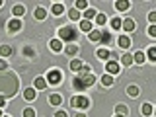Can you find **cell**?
Instances as JSON below:
<instances>
[{"label":"cell","mask_w":156,"mask_h":117,"mask_svg":"<svg viewBox=\"0 0 156 117\" xmlns=\"http://www.w3.org/2000/svg\"><path fill=\"white\" fill-rule=\"evenodd\" d=\"M12 12H14V16H23L26 8H23V6H20V4H18V6H14V8H12Z\"/></svg>","instance_id":"cell-16"},{"label":"cell","mask_w":156,"mask_h":117,"mask_svg":"<svg viewBox=\"0 0 156 117\" xmlns=\"http://www.w3.org/2000/svg\"><path fill=\"white\" fill-rule=\"evenodd\" d=\"M82 66H84V65H82L80 61H72V62H70V68H72L74 72H80V68H82Z\"/></svg>","instance_id":"cell-21"},{"label":"cell","mask_w":156,"mask_h":117,"mask_svg":"<svg viewBox=\"0 0 156 117\" xmlns=\"http://www.w3.org/2000/svg\"><path fill=\"white\" fill-rule=\"evenodd\" d=\"M80 29H82V31H92V22H88V20H84V22L80 23Z\"/></svg>","instance_id":"cell-19"},{"label":"cell","mask_w":156,"mask_h":117,"mask_svg":"<svg viewBox=\"0 0 156 117\" xmlns=\"http://www.w3.org/2000/svg\"><path fill=\"white\" fill-rule=\"evenodd\" d=\"M123 27H125V31H133V29H135V22H133V20H125Z\"/></svg>","instance_id":"cell-12"},{"label":"cell","mask_w":156,"mask_h":117,"mask_svg":"<svg viewBox=\"0 0 156 117\" xmlns=\"http://www.w3.org/2000/svg\"><path fill=\"white\" fill-rule=\"evenodd\" d=\"M58 35H61L62 41H74V39L78 37V31L72 26H65V27L58 29Z\"/></svg>","instance_id":"cell-2"},{"label":"cell","mask_w":156,"mask_h":117,"mask_svg":"<svg viewBox=\"0 0 156 117\" xmlns=\"http://www.w3.org/2000/svg\"><path fill=\"white\" fill-rule=\"evenodd\" d=\"M135 61H136V62H139V65H140V62L144 61V53H140V51H139V53H136V55H135Z\"/></svg>","instance_id":"cell-33"},{"label":"cell","mask_w":156,"mask_h":117,"mask_svg":"<svg viewBox=\"0 0 156 117\" xmlns=\"http://www.w3.org/2000/svg\"><path fill=\"white\" fill-rule=\"evenodd\" d=\"M115 117H125V115H115Z\"/></svg>","instance_id":"cell-42"},{"label":"cell","mask_w":156,"mask_h":117,"mask_svg":"<svg viewBox=\"0 0 156 117\" xmlns=\"http://www.w3.org/2000/svg\"><path fill=\"white\" fill-rule=\"evenodd\" d=\"M35 88H37V90H43V88H47V80H45V78H41V76L35 78Z\"/></svg>","instance_id":"cell-10"},{"label":"cell","mask_w":156,"mask_h":117,"mask_svg":"<svg viewBox=\"0 0 156 117\" xmlns=\"http://www.w3.org/2000/svg\"><path fill=\"white\" fill-rule=\"evenodd\" d=\"M146 57H148L152 62H156V47H150V49H148V53H146Z\"/></svg>","instance_id":"cell-22"},{"label":"cell","mask_w":156,"mask_h":117,"mask_svg":"<svg viewBox=\"0 0 156 117\" xmlns=\"http://www.w3.org/2000/svg\"><path fill=\"white\" fill-rule=\"evenodd\" d=\"M127 92H129V96H139V88H136V86H131Z\"/></svg>","instance_id":"cell-34"},{"label":"cell","mask_w":156,"mask_h":117,"mask_svg":"<svg viewBox=\"0 0 156 117\" xmlns=\"http://www.w3.org/2000/svg\"><path fill=\"white\" fill-rule=\"evenodd\" d=\"M61 80H62V74L58 70H51L47 74V84H58Z\"/></svg>","instance_id":"cell-4"},{"label":"cell","mask_w":156,"mask_h":117,"mask_svg":"<svg viewBox=\"0 0 156 117\" xmlns=\"http://www.w3.org/2000/svg\"><path fill=\"white\" fill-rule=\"evenodd\" d=\"M96 82V76L92 74H78L76 78H74V88L76 90H84V88H88V86H92Z\"/></svg>","instance_id":"cell-1"},{"label":"cell","mask_w":156,"mask_h":117,"mask_svg":"<svg viewBox=\"0 0 156 117\" xmlns=\"http://www.w3.org/2000/svg\"><path fill=\"white\" fill-rule=\"evenodd\" d=\"M143 115L144 117H150V115H152V105H150V104H144L143 105Z\"/></svg>","instance_id":"cell-15"},{"label":"cell","mask_w":156,"mask_h":117,"mask_svg":"<svg viewBox=\"0 0 156 117\" xmlns=\"http://www.w3.org/2000/svg\"><path fill=\"white\" fill-rule=\"evenodd\" d=\"M4 104H6V100H4V98H2V96H0V107H2Z\"/></svg>","instance_id":"cell-40"},{"label":"cell","mask_w":156,"mask_h":117,"mask_svg":"<svg viewBox=\"0 0 156 117\" xmlns=\"http://www.w3.org/2000/svg\"><path fill=\"white\" fill-rule=\"evenodd\" d=\"M72 105H74V107H80V109H86V107L90 105V100H88L86 96H78V98L72 100Z\"/></svg>","instance_id":"cell-3"},{"label":"cell","mask_w":156,"mask_h":117,"mask_svg":"<svg viewBox=\"0 0 156 117\" xmlns=\"http://www.w3.org/2000/svg\"><path fill=\"white\" fill-rule=\"evenodd\" d=\"M45 16H47V12H45L43 8H37V10H35V18H37V20H43Z\"/></svg>","instance_id":"cell-27"},{"label":"cell","mask_w":156,"mask_h":117,"mask_svg":"<svg viewBox=\"0 0 156 117\" xmlns=\"http://www.w3.org/2000/svg\"><path fill=\"white\" fill-rule=\"evenodd\" d=\"M51 49H53V51H61V49H62V43L58 41V39H53V41H51Z\"/></svg>","instance_id":"cell-18"},{"label":"cell","mask_w":156,"mask_h":117,"mask_svg":"<svg viewBox=\"0 0 156 117\" xmlns=\"http://www.w3.org/2000/svg\"><path fill=\"white\" fill-rule=\"evenodd\" d=\"M68 16H70L72 20H78V18H80V12H78V10L74 8V10H70V14H68Z\"/></svg>","instance_id":"cell-35"},{"label":"cell","mask_w":156,"mask_h":117,"mask_svg":"<svg viewBox=\"0 0 156 117\" xmlns=\"http://www.w3.org/2000/svg\"><path fill=\"white\" fill-rule=\"evenodd\" d=\"M105 70H107V74H117V72H119V65L111 61V62L105 65Z\"/></svg>","instance_id":"cell-5"},{"label":"cell","mask_w":156,"mask_h":117,"mask_svg":"<svg viewBox=\"0 0 156 117\" xmlns=\"http://www.w3.org/2000/svg\"><path fill=\"white\" fill-rule=\"evenodd\" d=\"M115 111H117L119 115H125V117H127V113H129V109H127V105H123V104H119V105H117V107H115Z\"/></svg>","instance_id":"cell-14"},{"label":"cell","mask_w":156,"mask_h":117,"mask_svg":"<svg viewBox=\"0 0 156 117\" xmlns=\"http://www.w3.org/2000/svg\"><path fill=\"white\" fill-rule=\"evenodd\" d=\"M8 27H10V31H18V29L22 27V22H20V20H10Z\"/></svg>","instance_id":"cell-7"},{"label":"cell","mask_w":156,"mask_h":117,"mask_svg":"<svg viewBox=\"0 0 156 117\" xmlns=\"http://www.w3.org/2000/svg\"><path fill=\"white\" fill-rule=\"evenodd\" d=\"M148 20L152 22V26H156V12H150L148 14Z\"/></svg>","instance_id":"cell-37"},{"label":"cell","mask_w":156,"mask_h":117,"mask_svg":"<svg viewBox=\"0 0 156 117\" xmlns=\"http://www.w3.org/2000/svg\"><path fill=\"white\" fill-rule=\"evenodd\" d=\"M101 82H104L105 86H111V84H113V76H111V74H105L104 78H101Z\"/></svg>","instance_id":"cell-25"},{"label":"cell","mask_w":156,"mask_h":117,"mask_svg":"<svg viewBox=\"0 0 156 117\" xmlns=\"http://www.w3.org/2000/svg\"><path fill=\"white\" fill-rule=\"evenodd\" d=\"M86 8H88L86 0H78V2H76V10H78V12H80V10H86Z\"/></svg>","instance_id":"cell-26"},{"label":"cell","mask_w":156,"mask_h":117,"mask_svg":"<svg viewBox=\"0 0 156 117\" xmlns=\"http://www.w3.org/2000/svg\"><path fill=\"white\" fill-rule=\"evenodd\" d=\"M23 98H26L27 101H33L35 100V90H33V88H26V90H23Z\"/></svg>","instance_id":"cell-6"},{"label":"cell","mask_w":156,"mask_h":117,"mask_svg":"<svg viewBox=\"0 0 156 117\" xmlns=\"http://www.w3.org/2000/svg\"><path fill=\"white\" fill-rule=\"evenodd\" d=\"M55 117H66V113H65V111H57Z\"/></svg>","instance_id":"cell-39"},{"label":"cell","mask_w":156,"mask_h":117,"mask_svg":"<svg viewBox=\"0 0 156 117\" xmlns=\"http://www.w3.org/2000/svg\"><path fill=\"white\" fill-rule=\"evenodd\" d=\"M84 16H86V20H88V22H90V20H92V18H94V16H98V14H96V10H94V8H88V10H86V14H84Z\"/></svg>","instance_id":"cell-24"},{"label":"cell","mask_w":156,"mask_h":117,"mask_svg":"<svg viewBox=\"0 0 156 117\" xmlns=\"http://www.w3.org/2000/svg\"><path fill=\"white\" fill-rule=\"evenodd\" d=\"M49 101H51V105H58V104L62 101V98L58 96V94H53L51 98H49Z\"/></svg>","instance_id":"cell-13"},{"label":"cell","mask_w":156,"mask_h":117,"mask_svg":"<svg viewBox=\"0 0 156 117\" xmlns=\"http://www.w3.org/2000/svg\"><path fill=\"white\" fill-rule=\"evenodd\" d=\"M23 117H35V111L31 107H27V109H23Z\"/></svg>","instance_id":"cell-31"},{"label":"cell","mask_w":156,"mask_h":117,"mask_svg":"<svg viewBox=\"0 0 156 117\" xmlns=\"http://www.w3.org/2000/svg\"><path fill=\"white\" fill-rule=\"evenodd\" d=\"M53 14H55V16H61L62 12H65V6H62V4H55V6H53V10H51Z\"/></svg>","instance_id":"cell-11"},{"label":"cell","mask_w":156,"mask_h":117,"mask_svg":"<svg viewBox=\"0 0 156 117\" xmlns=\"http://www.w3.org/2000/svg\"><path fill=\"white\" fill-rule=\"evenodd\" d=\"M96 22L100 23V26H104V23H105V16H104V14H98V16H96Z\"/></svg>","instance_id":"cell-32"},{"label":"cell","mask_w":156,"mask_h":117,"mask_svg":"<svg viewBox=\"0 0 156 117\" xmlns=\"http://www.w3.org/2000/svg\"><path fill=\"white\" fill-rule=\"evenodd\" d=\"M88 37H90V41H100V39H101V33L94 29V31H90V35H88Z\"/></svg>","instance_id":"cell-20"},{"label":"cell","mask_w":156,"mask_h":117,"mask_svg":"<svg viewBox=\"0 0 156 117\" xmlns=\"http://www.w3.org/2000/svg\"><path fill=\"white\" fill-rule=\"evenodd\" d=\"M148 35L150 37H156V26H150L148 27Z\"/></svg>","instance_id":"cell-38"},{"label":"cell","mask_w":156,"mask_h":117,"mask_svg":"<svg viewBox=\"0 0 156 117\" xmlns=\"http://www.w3.org/2000/svg\"><path fill=\"white\" fill-rule=\"evenodd\" d=\"M0 117H2V113H0Z\"/></svg>","instance_id":"cell-44"},{"label":"cell","mask_w":156,"mask_h":117,"mask_svg":"<svg viewBox=\"0 0 156 117\" xmlns=\"http://www.w3.org/2000/svg\"><path fill=\"white\" fill-rule=\"evenodd\" d=\"M121 62H123V65H125V66H129V65H131V62H133V57H131V55H127V53H125V55H123V57H121Z\"/></svg>","instance_id":"cell-23"},{"label":"cell","mask_w":156,"mask_h":117,"mask_svg":"<svg viewBox=\"0 0 156 117\" xmlns=\"http://www.w3.org/2000/svg\"><path fill=\"white\" fill-rule=\"evenodd\" d=\"M111 27H113V29H121V27H123V22H121L119 18H113V20H111Z\"/></svg>","instance_id":"cell-17"},{"label":"cell","mask_w":156,"mask_h":117,"mask_svg":"<svg viewBox=\"0 0 156 117\" xmlns=\"http://www.w3.org/2000/svg\"><path fill=\"white\" fill-rule=\"evenodd\" d=\"M100 41H104V43H109V41H111V35H109L107 31H105V33H101V39H100Z\"/></svg>","instance_id":"cell-36"},{"label":"cell","mask_w":156,"mask_h":117,"mask_svg":"<svg viewBox=\"0 0 156 117\" xmlns=\"http://www.w3.org/2000/svg\"><path fill=\"white\" fill-rule=\"evenodd\" d=\"M76 51H78L76 45H68L66 47V55H76Z\"/></svg>","instance_id":"cell-30"},{"label":"cell","mask_w":156,"mask_h":117,"mask_svg":"<svg viewBox=\"0 0 156 117\" xmlns=\"http://www.w3.org/2000/svg\"><path fill=\"white\" fill-rule=\"evenodd\" d=\"M0 6H2V2H0Z\"/></svg>","instance_id":"cell-43"},{"label":"cell","mask_w":156,"mask_h":117,"mask_svg":"<svg viewBox=\"0 0 156 117\" xmlns=\"http://www.w3.org/2000/svg\"><path fill=\"white\" fill-rule=\"evenodd\" d=\"M129 6H131V2H123V0H119V2H115V8L117 10H121V12H123V10H129Z\"/></svg>","instance_id":"cell-9"},{"label":"cell","mask_w":156,"mask_h":117,"mask_svg":"<svg viewBox=\"0 0 156 117\" xmlns=\"http://www.w3.org/2000/svg\"><path fill=\"white\" fill-rule=\"evenodd\" d=\"M98 57H100V58H104V61H105V58L109 57V51H107V49H100V51H98Z\"/></svg>","instance_id":"cell-29"},{"label":"cell","mask_w":156,"mask_h":117,"mask_svg":"<svg viewBox=\"0 0 156 117\" xmlns=\"http://www.w3.org/2000/svg\"><path fill=\"white\" fill-rule=\"evenodd\" d=\"M76 117H86V115L84 113H76Z\"/></svg>","instance_id":"cell-41"},{"label":"cell","mask_w":156,"mask_h":117,"mask_svg":"<svg viewBox=\"0 0 156 117\" xmlns=\"http://www.w3.org/2000/svg\"><path fill=\"white\" fill-rule=\"evenodd\" d=\"M10 53H12V49H10L8 45H2V47H0V55H4V57H8V55H10Z\"/></svg>","instance_id":"cell-28"},{"label":"cell","mask_w":156,"mask_h":117,"mask_svg":"<svg viewBox=\"0 0 156 117\" xmlns=\"http://www.w3.org/2000/svg\"><path fill=\"white\" fill-rule=\"evenodd\" d=\"M129 45H131V39L127 37V35H121L119 37V47L121 49H129Z\"/></svg>","instance_id":"cell-8"}]
</instances>
